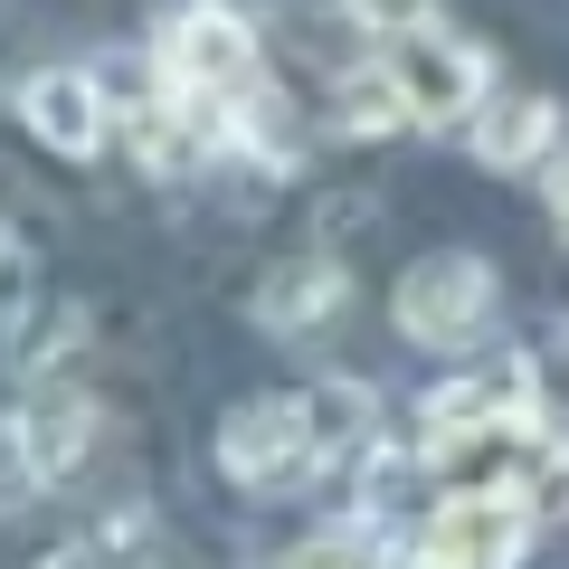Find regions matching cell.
<instances>
[{
    "label": "cell",
    "mask_w": 569,
    "mask_h": 569,
    "mask_svg": "<svg viewBox=\"0 0 569 569\" xmlns=\"http://www.w3.org/2000/svg\"><path fill=\"white\" fill-rule=\"evenodd\" d=\"M361 447H380V399L361 380L266 389L219 418V475L238 493H305L313 475L351 466Z\"/></svg>",
    "instance_id": "cell-1"
},
{
    "label": "cell",
    "mask_w": 569,
    "mask_h": 569,
    "mask_svg": "<svg viewBox=\"0 0 569 569\" xmlns=\"http://www.w3.org/2000/svg\"><path fill=\"white\" fill-rule=\"evenodd\" d=\"M152 77H162V96H181V104H200V114L228 123V104H238L247 86H266L247 10H228V0H190V10H171L162 39H152Z\"/></svg>",
    "instance_id": "cell-2"
},
{
    "label": "cell",
    "mask_w": 569,
    "mask_h": 569,
    "mask_svg": "<svg viewBox=\"0 0 569 569\" xmlns=\"http://www.w3.org/2000/svg\"><path fill=\"white\" fill-rule=\"evenodd\" d=\"M493 305H503V276H493V257H475V247H437V257H418L399 276V295H389V313H399V332L418 351L485 342Z\"/></svg>",
    "instance_id": "cell-3"
},
{
    "label": "cell",
    "mask_w": 569,
    "mask_h": 569,
    "mask_svg": "<svg viewBox=\"0 0 569 569\" xmlns=\"http://www.w3.org/2000/svg\"><path fill=\"white\" fill-rule=\"evenodd\" d=\"M531 531H541V512H531L512 485L447 493V503L408 531V569H522Z\"/></svg>",
    "instance_id": "cell-4"
},
{
    "label": "cell",
    "mask_w": 569,
    "mask_h": 569,
    "mask_svg": "<svg viewBox=\"0 0 569 569\" xmlns=\"http://www.w3.org/2000/svg\"><path fill=\"white\" fill-rule=\"evenodd\" d=\"M541 418V389H531V361H493V370H456L418 399V437L437 466H456L466 447H493L512 427Z\"/></svg>",
    "instance_id": "cell-5"
},
{
    "label": "cell",
    "mask_w": 569,
    "mask_h": 569,
    "mask_svg": "<svg viewBox=\"0 0 569 569\" xmlns=\"http://www.w3.org/2000/svg\"><path fill=\"white\" fill-rule=\"evenodd\" d=\"M380 67L399 77L408 123H475V104L493 96L485 48H475V39H456V29H437V20L389 29V58H380Z\"/></svg>",
    "instance_id": "cell-6"
},
{
    "label": "cell",
    "mask_w": 569,
    "mask_h": 569,
    "mask_svg": "<svg viewBox=\"0 0 569 569\" xmlns=\"http://www.w3.org/2000/svg\"><path fill=\"white\" fill-rule=\"evenodd\" d=\"M20 123L58 152V162H96L104 152V86L86 67H39L20 86Z\"/></svg>",
    "instance_id": "cell-7"
},
{
    "label": "cell",
    "mask_w": 569,
    "mask_h": 569,
    "mask_svg": "<svg viewBox=\"0 0 569 569\" xmlns=\"http://www.w3.org/2000/svg\"><path fill=\"white\" fill-rule=\"evenodd\" d=\"M342 305H351V276H342L332 257H284L276 276L257 284V323L284 332V342H313V332H332V323H342Z\"/></svg>",
    "instance_id": "cell-8"
},
{
    "label": "cell",
    "mask_w": 569,
    "mask_h": 569,
    "mask_svg": "<svg viewBox=\"0 0 569 569\" xmlns=\"http://www.w3.org/2000/svg\"><path fill=\"white\" fill-rule=\"evenodd\" d=\"M550 142H560V96H541V86H512V96L475 104V162L485 171H531Z\"/></svg>",
    "instance_id": "cell-9"
},
{
    "label": "cell",
    "mask_w": 569,
    "mask_h": 569,
    "mask_svg": "<svg viewBox=\"0 0 569 569\" xmlns=\"http://www.w3.org/2000/svg\"><path fill=\"white\" fill-rule=\"evenodd\" d=\"M20 427H29V447H39V466H48V485H67V475L96 456V399H86L77 380H48V389H29V408H20Z\"/></svg>",
    "instance_id": "cell-10"
},
{
    "label": "cell",
    "mask_w": 569,
    "mask_h": 569,
    "mask_svg": "<svg viewBox=\"0 0 569 569\" xmlns=\"http://www.w3.org/2000/svg\"><path fill=\"white\" fill-rule=\"evenodd\" d=\"M209 133H228V123L200 114V104H181V96H162V104H142V114H133V162L162 171V181H181V171L209 162Z\"/></svg>",
    "instance_id": "cell-11"
},
{
    "label": "cell",
    "mask_w": 569,
    "mask_h": 569,
    "mask_svg": "<svg viewBox=\"0 0 569 569\" xmlns=\"http://www.w3.org/2000/svg\"><path fill=\"white\" fill-rule=\"evenodd\" d=\"M228 133H238V152L257 171H295L305 162V123H295V104H284L276 86H247V96L228 104Z\"/></svg>",
    "instance_id": "cell-12"
},
{
    "label": "cell",
    "mask_w": 569,
    "mask_h": 569,
    "mask_svg": "<svg viewBox=\"0 0 569 569\" xmlns=\"http://www.w3.org/2000/svg\"><path fill=\"white\" fill-rule=\"evenodd\" d=\"M332 114H342L351 142H380V133H399V123H408V96H399V77H389V67H361V77H342Z\"/></svg>",
    "instance_id": "cell-13"
},
{
    "label": "cell",
    "mask_w": 569,
    "mask_h": 569,
    "mask_svg": "<svg viewBox=\"0 0 569 569\" xmlns=\"http://www.w3.org/2000/svg\"><path fill=\"white\" fill-rule=\"evenodd\" d=\"M266 569H389V550H380V531H305L295 550H276Z\"/></svg>",
    "instance_id": "cell-14"
},
{
    "label": "cell",
    "mask_w": 569,
    "mask_h": 569,
    "mask_svg": "<svg viewBox=\"0 0 569 569\" xmlns=\"http://www.w3.org/2000/svg\"><path fill=\"white\" fill-rule=\"evenodd\" d=\"M512 493H522V503L541 512V522H569V447H560V427H550L541 447H531L522 466H512Z\"/></svg>",
    "instance_id": "cell-15"
},
{
    "label": "cell",
    "mask_w": 569,
    "mask_h": 569,
    "mask_svg": "<svg viewBox=\"0 0 569 569\" xmlns=\"http://www.w3.org/2000/svg\"><path fill=\"white\" fill-rule=\"evenodd\" d=\"M48 485V466H39V447H29V427H20V408L0 418V522L29 503V493Z\"/></svg>",
    "instance_id": "cell-16"
},
{
    "label": "cell",
    "mask_w": 569,
    "mask_h": 569,
    "mask_svg": "<svg viewBox=\"0 0 569 569\" xmlns=\"http://www.w3.org/2000/svg\"><path fill=\"white\" fill-rule=\"evenodd\" d=\"M531 389H541V427H569V332L531 351Z\"/></svg>",
    "instance_id": "cell-17"
},
{
    "label": "cell",
    "mask_w": 569,
    "mask_h": 569,
    "mask_svg": "<svg viewBox=\"0 0 569 569\" xmlns=\"http://www.w3.org/2000/svg\"><path fill=\"white\" fill-rule=\"evenodd\" d=\"M361 29H408V20H427V0H342Z\"/></svg>",
    "instance_id": "cell-18"
},
{
    "label": "cell",
    "mask_w": 569,
    "mask_h": 569,
    "mask_svg": "<svg viewBox=\"0 0 569 569\" xmlns=\"http://www.w3.org/2000/svg\"><path fill=\"white\" fill-rule=\"evenodd\" d=\"M20 284H29V257H20V238H10V228H0V313L20 305Z\"/></svg>",
    "instance_id": "cell-19"
},
{
    "label": "cell",
    "mask_w": 569,
    "mask_h": 569,
    "mask_svg": "<svg viewBox=\"0 0 569 569\" xmlns=\"http://www.w3.org/2000/svg\"><path fill=\"white\" fill-rule=\"evenodd\" d=\"M550 219H560V238H569V162L550 171Z\"/></svg>",
    "instance_id": "cell-20"
},
{
    "label": "cell",
    "mask_w": 569,
    "mask_h": 569,
    "mask_svg": "<svg viewBox=\"0 0 569 569\" xmlns=\"http://www.w3.org/2000/svg\"><path fill=\"white\" fill-rule=\"evenodd\" d=\"M123 569H171V560H142V550H133V560H123Z\"/></svg>",
    "instance_id": "cell-21"
}]
</instances>
